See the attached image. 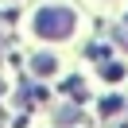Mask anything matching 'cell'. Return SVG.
I'll list each match as a JSON object with an SVG mask.
<instances>
[{
    "label": "cell",
    "mask_w": 128,
    "mask_h": 128,
    "mask_svg": "<svg viewBox=\"0 0 128 128\" xmlns=\"http://www.w3.org/2000/svg\"><path fill=\"white\" fill-rule=\"evenodd\" d=\"M101 74H105V78H109V82H116V78H120V74H124V70H120V66H105Z\"/></svg>",
    "instance_id": "obj_4"
},
{
    "label": "cell",
    "mask_w": 128,
    "mask_h": 128,
    "mask_svg": "<svg viewBox=\"0 0 128 128\" xmlns=\"http://www.w3.org/2000/svg\"><path fill=\"white\" fill-rule=\"evenodd\" d=\"M74 12L66 8V4H50V8H39V16H35V31L43 35V39H66V35L74 31Z\"/></svg>",
    "instance_id": "obj_1"
},
{
    "label": "cell",
    "mask_w": 128,
    "mask_h": 128,
    "mask_svg": "<svg viewBox=\"0 0 128 128\" xmlns=\"http://www.w3.org/2000/svg\"><path fill=\"white\" fill-rule=\"evenodd\" d=\"M116 109H120V97H109V101L101 105V112H105V116H109V112H116Z\"/></svg>",
    "instance_id": "obj_3"
},
{
    "label": "cell",
    "mask_w": 128,
    "mask_h": 128,
    "mask_svg": "<svg viewBox=\"0 0 128 128\" xmlns=\"http://www.w3.org/2000/svg\"><path fill=\"white\" fill-rule=\"evenodd\" d=\"M31 70L47 78V74H54V70H58V62H54L50 54H35V58H31Z\"/></svg>",
    "instance_id": "obj_2"
}]
</instances>
